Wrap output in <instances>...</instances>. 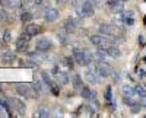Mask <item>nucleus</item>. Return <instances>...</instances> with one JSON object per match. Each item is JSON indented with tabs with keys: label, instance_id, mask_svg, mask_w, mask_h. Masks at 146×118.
I'll use <instances>...</instances> for the list:
<instances>
[{
	"label": "nucleus",
	"instance_id": "1",
	"mask_svg": "<svg viewBox=\"0 0 146 118\" xmlns=\"http://www.w3.org/2000/svg\"><path fill=\"white\" fill-rule=\"evenodd\" d=\"M73 58H75L76 64H79V66H88V64H91V58L88 57L86 51L78 48V47L73 48Z\"/></svg>",
	"mask_w": 146,
	"mask_h": 118
},
{
	"label": "nucleus",
	"instance_id": "2",
	"mask_svg": "<svg viewBox=\"0 0 146 118\" xmlns=\"http://www.w3.org/2000/svg\"><path fill=\"white\" fill-rule=\"evenodd\" d=\"M91 42L95 47H98V48H105V47L114 44L113 38H108V37H105V35H102V34L101 35H92V37H91Z\"/></svg>",
	"mask_w": 146,
	"mask_h": 118
},
{
	"label": "nucleus",
	"instance_id": "3",
	"mask_svg": "<svg viewBox=\"0 0 146 118\" xmlns=\"http://www.w3.org/2000/svg\"><path fill=\"white\" fill-rule=\"evenodd\" d=\"M78 13L80 18H89L94 15V3L91 0H85V3L78 9Z\"/></svg>",
	"mask_w": 146,
	"mask_h": 118
},
{
	"label": "nucleus",
	"instance_id": "4",
	"mask_svg": "<svg viewBox=\"0 0 146 118\" xmlns=\"http://www.w3.org/2000/svg\"><path fill=\"white\" fill-rule=\"evenodd\" d=\"M100 34L105 35V37H115L117 34H120V29L114 25H110V23H102L100 26Z\"/></svg>",
	"mask_w": 146,
	"mask_h": 118
},
{
	"label": "nucleus",
	"instance_id": "5",
	"mask_svg": "<svg viewBox=\"0 0 146 118\" xmlns=\"http://www.w3.org/2000/svg\"><path fill=\"white\" fill-rule=\"evenodd\" d=\"M96 69V72H98V74L101 77H108L110 74L113 73V67L110 66L108 63H104V61H100V64L95 67Z\"/></svg>",
	"mask_w": 146,
	"mask_h": 118
},
{
	"label": "nucleus",
	"instance_id": "6",
	"mask_svg": "<svg viewBox=\"0 0 146 118\" xmlns=\"http://www.w3.org/2000/svg\"><path fill=\"white\" fill-rule=\"evenodd\" d=\"M124 2H121V0H108V7L111 9V12L113 13H118V15H121L124 12V5H123Z\"/></svg>",
	"mask_w": 146,
	"mask_h": 118
},
{
	"label": "nucleus",
	"instance_id": "7",
	"mask_svg": "<svg viewBox=\"0 0 146 118\" xmlns=\"http://www.w3.org/2000/svg\"><path fill=\"white\" fill-rule=\"evenodd\" d=\"M51 47H53L51 41L47 40V38H40L35 42V50H38L41 53H47L48 50H51Z\"/></svg>",
	"mask_w": 146,
	"mask_h": 118
},
{
	"label": "nucleus",
	"instance_id": "8",
	"mask_svg": "<svg viewBox=\"0 0 146 118\" xmlns=\"http://www.w3.org/2000/svg\"><path fill=\"white\" fill-rule=\"evenodd\" d=\"M100 74H98V72H96V69L95 70H92V69H89V70H86L85 72V79H86L89 83H92V85H98L100 83Z\"/></svg>",
	"mask_w": 146,
	"mask_h": 118
},
{
	"label": "nucleus",
	"instance_id": "9",
	"mask_svg": "<svg viewBox=\"0 0 146 118\" xmlns=\"http://www.w3.org/2000/svg\"><path fill=\"white\" fill-rule=\"evenodd\" d=\"M44 18L48 20V22H54L58 19V10L54 9V7H48L44 13Z\"/></svg>",
	"mask_w": 146,
	"mask_h": 118
},
{
	"label": "nucleus",
	"instance_id": "10",
	"mask_svg": "<svg viewBox=\"0 0 146 118\" xmlns=\"http://www.w3.org/2000/svg\"><path fill=\"white\" fill-rule=\"evenodd\" d=\"M105 50H107V54H108L110 57H113V58H118V57L121 55V51H120V48H118L115 44L108 45Z\"/></svg>",
	"mask_w": 146,
	"mask_h": 118
},
{
	"label": "nucleus",
	"instance_id": "11",
	"mask_svg": "<svg viewBox=\"0 0 146 118\" xmlns=\"http://www.w3.org/2000/svg\"><path fill=\"white\" fill-rule=\"evenodd\" d=\"M41 31H42L41 26L36 25V23H28V25H27V32H29L32 37H34V35H40Z\"/></svg>",
	"mask_w": 146,
	"mask_h": 118
},
{
	"label": "nucleus",
	"instance_id": "12",
	"mask_svg": "<svg viewBox=\"0 0 146 118\" xmlns=\"http://www.w3.org/2000/svg\"><path fill=\"white\" fill-rule=\"evenodd\" d=\"M16 92H18V95H21V96H29L31 88L28 85H16Z\"/></svg>",
	"mask_w": 146,
	"mask_h": 118
},
{
	"label": "nucleus",
	"instance_id": "13",
	"mask_svg": "<svg viewBox=\"0 0 146 118\" xmlns=\"http://www.w3.org/2000/svg\"><path fill=\"white\" fill-rule=\"evenodd\" d=\"M56 80H57V83H60V85H67L69 83V76L64 72H57L56 73Z\"/></svg>",
	"mask_w": 146,
	"mask_h": 118
},
{
	"label": "nucleus",
	"instance_id": "14",
	"mask_svg": "<svg viewBox=\"0 0 146 118\" xmlns=\"http://www.w3.org/2000/svg\"><path fill=\"white\" fill-rule=\"evenodd\" d=\"M64 29H66L69 34H73V32L76 31V22L73 20L72 18H70V19H66V20H64Z\"/></svg>",
	"mask_w": 146,
	"mask_h": 118
},
{
	"label": "nucleus",
	"instance_id": "15",
	"mask_svg": "<svg viewBox=\"0 0 146 118\" xmlns=\"http://www.w3.org/2000/svg\"><path fill=\"white\" fill-rule=\"evenodd\" d=\"M57 38H58V41L62 42V44H66L67 42V40H69V32L63 28V29H60L58 32H57Z\"/></svg>",
	"mask_w": 146,
	"mask_h": 118
},
{
	"label": "nucleus",
	"instance_id": "16",
	"mask_svg": "<svg viewBox=\"0 0 146 118\" xmlns=\"http://www.w3.org/2000/svg\"><path fill=\"white\" fill-rule=\"evenodd\" d=\"M16 50H18L19 53L27 51V50H28V41L22 40V38H19V40L16 41Z\"/></svg>",
	"mask_w": 146,
	"mask_h": 118
},
{
	"label": "nucleus",
	"instance_id": "17",
	"mask_svg": "<svg viewBox=\"0 0 146 118\" xmlns=\"http://www.w3.org/2000/svg\"><path fill=\"white\" fill-rule=\"evenodd\" d=\"M16 60V55L15 54H12V53H5L3 54V63L5 64H12Z\"/></svg>",
	"mask_w": 146,
	"mask_h": 118
},
{
	"label": "nucleus",
	"instance_id": "18",
	"mask_svg": "<svg viewBox=\"0 0 146 118\" xmlns=\"http://www.w3.org/2000/svg\"><path fill=\"white\" fill-rule=\"evenodd\" d=\"M121 90H123V93L126 96H135V88L130 86V85H123Z\"/></svg>",
	"mask_w": 146,
	"mask_h": 118
},
{
	"label": "nucleus",
	"instance_id": "19",
	"mask_svg": "<svg viewBox=\"0 0 146 118\" xmlns=\"http://www.w3.org/2000/svg\"><path fill=\"white\" fill-rule=\"evenodd\" d=\"M73 86H75L76 90H80L82 89V77L76 73V74H73Z\"/></svg>",
	"mask_w": 146,
	"mask_h": 118
},
{
	"label": "nucleus",
	"instance_id": "20",
	"mask_svg": "<svg viewBox=\"0 0 146 118\" xmlns=\"http://www.w3.org/2000/svg\"><path fill=\"white\" fill-rule=\"evenodd\" d=\"M80 95H82V98H85V99H92L94 92H92L89 88H82V89H80Z\"/></svg>",
	"mask_w": 146,
	"mask_h": 118
},
{
	"label": "nucleus",
	"instance_id": "21",
	"mask_svg": "<svg viewBox=\"0 0 146 118\" xmlns=\"http://www.w3.org/2000/svg\"><path fill=\"white\" fill-rule=\"evenodd\" d=\"M32 18H34V15L31 13V12H28V10H23L22 15H21V20L23 23H28L29 20H32Z\"/></svg>",
	"mask_w": 146,
	"mask_h": 118
},
{
	"label": "nucleus",
	"instance_id": "22",
	"mask_svg": "<svg viewBox=\"0 0 146 118\" xmlns=\"http://www.w3.org/2000/svg\"><path fill=\"white\" fill-rule=\"evenodd\" d=\"M38 117H41V118L50 117V109H48L47 107H44V105H41V107L38 108Z\"/></svg>",
	"mask_w": 146,
	"mask_h": 118
},
{
	"label": "nucleus",
	"instance_id": "23",
	"mask_svg": "<svg viewBox=\"0 0 146 118\" xmlns=\"http://www.w3.org/2000/svg\"><path fill=\"white\" fill-rule=\"evenodd\" d=\"M135 95H137L139 98H145L146 96V89L143 86H140V85L135 86Z\"/></svg>",
	"mask_w": 146,
	"mask_h": 118
},
{
	"label": "nucleus",
	"instance_id": "24",
	"mask_svg": "<svg viewBox=\"0 0 146 118\" xmlns=\"http://www.w3.org/2000/svg\"><path fill=\"white\" fill-rule=\"evenodd\" d=\"M15 103H16V108H18V112L21 114V115H23L25 114V105H23L21 101H13Z\"/></svg>",
	"mask_w": 146,
	"mask_h": 118
},
{
	"label": "nucleus",
	"instance_id": "25",
	"mask_svg": "<svg viewBox=\"0 0 146 118\" xmlns=\"http://www.w3.org/2000/svg\"><path fill=\"white\" fill-rule=\"evenodd\" d=\"M41 77H42V80L45 82V85H47L48 88H50V86H53V85H54L53 82H51V79H50V76H48L47 73H41Z\"/></svg>",
	"mask_w": 146,
	"mask_h": 118
},
{
	"label": "nucleus",
	"instance_id": "26",
	"mask_svg": "<svg viewBox=\"0 0 146 118\" xmlns=\"http://www.w3.org/2000/svg\"><path fill=\"white\" fill-rule=\"evenodd\" d=\"M124 103L126 105H129V107H133V105H135V103H137L135 99H133V96H126L124 95Z\"/></svg>",
	"mask_w": 146,
	"mask_h": 118
},
{
	"label": "nucleus",
	"instance_id": "27",
	"mask_svg": "<svg viewBox=\"0 0 146 118\" xmlns=\"http://www.w3.org/2000/svg\"><path fill=\"white\" fill-rule=\"evenodd\" d=\"M105 99L108 102H111L113 101V92H111V86H108L107 88V93H105Z\"/></svg>",
	"mask_w": 146,
	"mask_h": 118
},
{
	"label": "nucleus",
	"instance_id": "28",
	"mask_svg": "<svg viewBox=\"0 0 146 118\" xmlns=\"http://www.w3.org/2000/svg\"><path fill=\"white\" fill-rule=\"evenodd\" d=\"M3 41H5L6 44H9V42L12 41V34H10L9 31H5V34H3Z\"/></svg>",
	"mask_w": 146,
	"mask_h": 118
},
{
	"label": "nucleus",
	"instance_id": "29",
	"mask_svg": "<svg viewBox=\"0 0 146 118\" xmlns=\"http://www.w3.org/2000/svg\"><path fill=\"white\" fill-rule=\"evenodd\" d=\"M21 38H22V40H25V41H28V42H29V41L32 40V35H31L29 32H27V31H25V32H23V34L21 35Z\"/></svg>",
	"mask_w": 146,
	"mask_h": 118
},
{
	"label": "nucleus",
	"instance_id": "30",
	"mask_svg": "<svg viewBox=\"0 0 146 118\" xmlns=\"http://www.w3.org/2000/svg\"><path fill=\"white\" fill-rule=\"evenodd\" d=\"M124 23L127 26H133V25H135V16H133V18H124Z\"/></svg>",
	"mask_w": 146,
	"mask_h": 118
},
{
	"label": "nucleus",
	"instance_id": "31",
	"mask_svg": "<svg viewBox=\"0 0 146 118\" xmlns=\"http://www.w3.org/2000/svg\"><path fill=\"white\" fill-rule=\"evenodd\" d=\"M121 15H123V18H133V16H135V13H133V10H124Z\"/></svg>",
	"mask_w": 146,
	"mask_h": 118
},
{
	"label": "nucleus",
	"instance_id": "32",
	"mask_svg": "<svg viewBox=\"0 0 146 118\" xmlns=\"http://www.w3.org/2000/svg\"><path fill=\"white\" fill-rule=\"evenodd\" d=\"M50 90H51V93L54 96H58V93H60V90H58V88L56 86V85H53V86H50Z\"/></svg>",
	"mask_w": 146,
	"mask_h": 118
},
{
	"label": "nucleus",
	"instance_id": "33",
	"mask_svg": "<svg viewBox=\"0 0 146 118\" xmlns=\"http://www.w3.org/2000/svg\"><path fill=\"white\" fill-rule=\"evenodd\" d=\"M73 60H75L73 57H66V64L70 67V70L73 69Z\"/></svg>",
	"mask_w": 146,
	"mask_h": 118
},
{
	"label": "nucleus",
	"instance_id": "34",
	"mask_svg": "<svg viewBox=\"0 0 146 118\" xmlns=\"http://www.w3.org/2000/svg\"><path fill=\"white\" fill-rule=\"evenodd\" d=\"M140 105H142L143 108H146V96L145 98H140Z\"/></svg>",
	"mask_w": 146,
	"mask_h": 118
},
{
	"label": "nucleus",
	"instance_id": "35",
	"mask_svg": "<svg viewBox=\"0 0 146 118\" xmlns=\"http://www.w3.org/2000/svg\"><path fill=\"white\" fill-rule=\"evenodd\" d=\"M67 2H69L72 6H75V5H76V0H67Z\"/></svg>",
	"mask_w": 146,
	"mask_h": 118
},
{
	"label": "nucleus",
	"instance_id": "36",
	"mask_svg": "<svg viewBox=\"0 0 146 118\" xmlns=\"http://www.w3.org/2000/svg\"><path fill=\"white\" fill-rule=\"evenodd\" d=\"M139 76H140V77H145L146 73H145V72H140V70H139Z\"/></svg>",
	"mask_w": 146,
	"mask_h": 118
},
{
	"label": "nucleus",
	"instance_id": "37",
	"mask_svg": "<svg viewBox=\"0 0 146 118\" xmlns=\"http://www.w3.org/2000/svg\"><path fill=\"white\" fill-rule=\"evenodd\" d=\"M57 3H64V2H67V0H56Z\"/></svg>",
	"mask_w": 146,
	"mask_h": 118
},
{
	"label": "nucleus",
	"instance_id": "38",
	"mask_svg": "<svg viewBox=\"0 0 146 118\" xmlns=\"http://www.w3.org/2000/svg\"><path fill=\"white\" fill-rule=\"evenodd\" d=\"M3 19V13H2V12H0V20H2Z\"/></svg>",
	"mask_w": 146,
	"mask_h": 118
},
{
	"label": "nucleus",
	"instance_id": "39",
	"mask_svg": "<svg viewBox=\"0 0 146 118\" xmlns=\"http://www.w3.org/2000/svg\"><path fill=\"white\" fill-rule=\"evenodd\" d=\"M143 61H145V63H146V57H145V58H143Z\"/></svg>",
	"mask_w": 146,
	"mask_h": 118
},
{
	"label": "nucleus",
	"instance_id": "40",
	"mask_svg": "<svg viewBox=\"0 0 146 118\" xmlns=\"http://www.w3.org/2000/svg\"><path fill=\"white\" fill-rule=\"evenodd\" d=\"M121 2H129V0H121Z\"/></svg>",
	"mask_w": 146,
	"mask_h": 118
},
{
	"label": "nucleus",
	"instance_id": "41",
	"mask_svg": "<svg viewBox=\"0 0 146 118\" xmlns=\"http://www.w3.org/2000/svg\"><path fill=\"white\" fill-rule=\"evenodd\" d=\"M0 3H3V0H0Z\"/></svg>",
	"mask_w": 146,
	"mask_h": 118
}]
</instances>
